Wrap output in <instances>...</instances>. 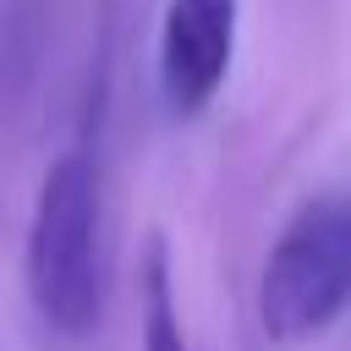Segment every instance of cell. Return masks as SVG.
Instances as JSON below:
<instances>
[{
  "mask_svg": "<svg viewBox=\"0 0 351 351\" xmlns=\"http://www.w3.org/2000/svg\"><path fill=\"white\" fill-rule=\"evenodd\" d=\"M236 0H165L159 16V93L170 115H197L236 55Z\"/></svg>",
  "mask_w": 351,
  "mask_h": 351,
  "instance_id": "cell-3",
  "label": "cell"
},
{
  "mask_svg": "<svg viewBox=\"0 0 351 351\" xmlns=\"http://www.w3.org/2000/svg\"><path fill=\"white\" fill-rule=\"evenodd\" d=\"M137 351H186V329H181V313H176V280H170L165 241L143 247V269H137Z\"/></svg>",
  "mask_w": 351,
  "mask_h": 351,
  "instance_id": "cell-4",
  "label": "cell"
},
{
  "mask_svg": "<svg viewBox=\"0 0 351 351\" xmlns=\"http://www.w3.org/2000/svg\"><path fill=\"white\" fill-rule=\"evenodd\" d=\"M351 307V197H313L274 236L258 274V324L274 346L324 335Z\"/></svg>",
  "mask_w": 351,
  "mask_h": 351,
  "instance_id": "cell-2",
  "label": "cell"
},
{
  "mask_svg": "<svg viewBox=\"0 0 351 351\" xmlns=\"http://www.w3.org/2000/svg\"><path fill=\"white\" fill-rule=\"evenodd\" d=\"M27 302L60 340H88L110 291L104 252V165L93 143H71L38 181L27 219Z\"/></svg>",
  "mask_w": 351,
  "mask_h": 351,
  "instance_id": "cell-1",
  "label": "cell"
}]
</instances>
